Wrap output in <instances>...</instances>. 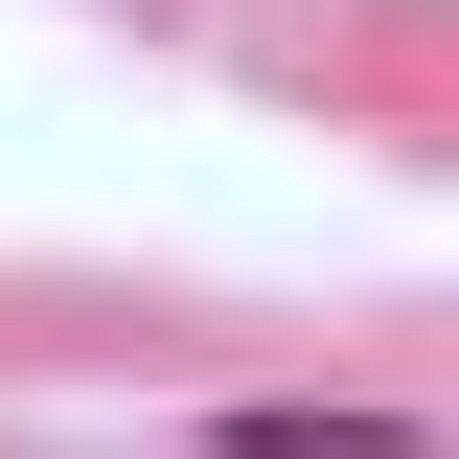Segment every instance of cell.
<instances>
[{
    "mask_svg": "<svg viewBox=\"0 0 459 459\" xmlns=\"http://www.w3.org/2000/svg\"><path fill=\"white\" fill-rule=\"evenodd\" d=\"M184 459H459L437 413H368V391H230Z\"/></svg>",
    "mask_w": 459,
    "mask_h": 459,
    "instance_id": "obj_1",
    "label": "cell"
}]
</instances>
